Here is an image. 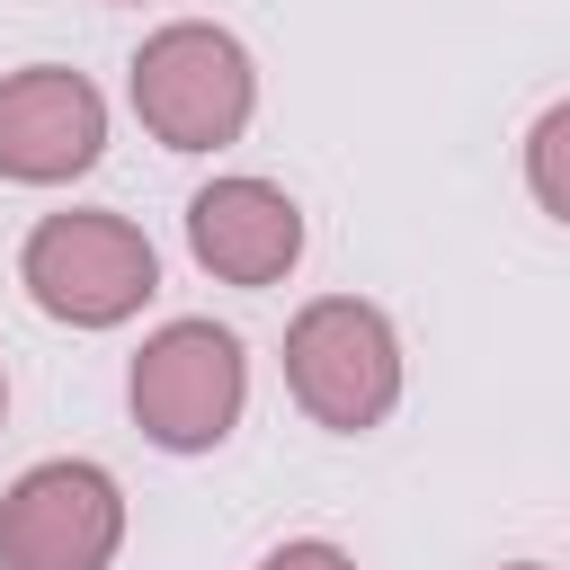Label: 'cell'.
I'll return each mask as SVG.
<instances>
[{"mask_svg":"<svg viewBox=\"0 0 570 570\" xmlns=\"http://www.w3.org/2000/svg\"><path fill=\"white\" fill-rule=\"evenodd\" d=\"M499 570H543V561H499Z\"/></svg>","mask_w":570,"mask_h":570,"instance_id":"obj_11","label":"cell"},{"mask_svg":"<svg viewBox=\"0 0 570 570\" xmlns=\"http://www.w3.org/2000/svg\"><path fill=\"white\" fill-rule=\"evenodd\" d=\"M125 552V490L89 454L27 463L0 490V570H107Z\"/></svg>","mask_w":570,"mask_h":570,"instance_id":"obj_5","label":"cell"},{"mask_svg":"<svg viewBox=\"0 0 570 570\" xmlns=\"http://www.w3.org/2000/svg\"><path fill=\"white\" fill-rule=\"evenodd\" d=\"M525 187H534V205L570 232V98H552V107L525 125Z\"/></svg>","mask_w":570,"mask_h":570,"instance_id":"obj_8","label":"cell"},{"mask_svg":"<svg viewBox=\"0 0 570 570\" xmlns=\"http://www.w3.org/2000/svg\"><path fill=\"white\" fill-rule=\"evenodd\" d=\"M18 285H27V303H36L45 321H62V330H116V321H134V312L160 294V249L142 240V223L71 205V214H45V223L27 232Z\"/></svg>","mask_w":570,"mask_h":570,"instance_id":"obj_3","label":"cell"},{"mask_svg":"<svg viewBox=\"0 0 570 570\" xmlns=\"http://www.w3.org/2000/svg\"><path fill=\"white\" fill-rule=\"evenodd\" d=\"M401 330L383 303L365 294H312L285 321V392L312 428L330 436H365L401 410Z\"/></svg>","mask_w":570,"mask_h":570,"instance_id":"obj_2","label":"cell"},{"mask_svg":"<svg viewBox=\"0 0 570 570\" xmlns=\"http://www.w3.org/2000/svg\"><path fill=\"white\" fill-rule=\"evenodd\" d=\"M0 428H9V374H0Z\"/></svg>","mask_w":570,"mask_h":570,"instance_id":"obj_10","label":"cell"},{"mask_svg":"<svg viewBox=\"0 0 570 570\" xmlns=\"http://www.w3.org/2000/svg\"><path fill=\"white\" fill-rule=\"evenodd\" d=\"M107 151V98L71 62L0 71V178L18 187H71Z\"/></svg>","mask_w":570,"mask_h":570,"instance_id":"obj_6","label":"cell"},{"mask_svg":"<svg viewBox=\"0 0 570 570\" xmlns=\"http://www.w3.org/2000/svg\"><path fill=\"white\" fill-rule=\"evenodd\" d=\"M125 98H134V116H142V134L160 151H223L258 116V62H249V45L232 27L169 18V27H151L134 45Z\"/></svg>","mask_w":570,"mask_h":570,"instance_id":"obj_1","label":"cell"},{"mask_svg":"<svg viewBox=\"0 0 570 570\" xmlns=\"http://www.w3.org/2000/svg\"><path fill=\"white\" fill-rule=\"evenodd\" d=\"M187 249H196V267L214 285H249V294L285 285L294 258H303V205L276 178H249V169L205 178L187 196Z\"/></svg>","mask_w":570,"mask_h":570,"instance_id":"obj_7","label":"cell"},{"mask_svg":"<svg viewBox=\"0 0 570 570\" xmlns=\"http://www.w3.org/2000/svg\"><path fill=\"white\" fill-rule=\"evenodd\" d=\"M125 401H134V428H142L160 454H214V445L240 428L249 356H240V338H232L223 321H160V330L134 347Z\"/></svg>","mask_w":570,"mask_h":570,"instance_id":"obj_4","label":"cell"},{"mask_svg":"<svg viewBox=\"0 0 570 570\" xmlns=\"http://www.w3.org/2000/svg\"><path fill=\"white\" fill-rule=\"evenodd\" d=\"M258 570H356V552H338L330 534H294V543H276Z\"/></svg>","mask_w":570,"mask_h":570,"instance_id":"obj_9","label":"cell"}]
</instances>
